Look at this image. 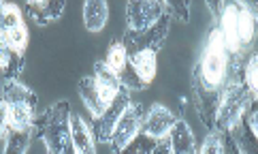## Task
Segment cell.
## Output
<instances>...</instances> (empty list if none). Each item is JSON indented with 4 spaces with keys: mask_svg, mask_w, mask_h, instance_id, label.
Masks as SVG:
<instances>
[{
    "mask_svg": "<svg viewBox=\"0 0 258 154\" xmlns=\"http://www.w3.org/2000/svg\"><path fill=\"white\" fill-rule=\"evenodd\" d=\"M143 116H145V110H143L141 103H131L126 107V112L117 120L115 129L111 133V139H109V143H111V154H117L137 133L141 131Z\"/></svg>",
    "mask_w": 258,
    "mask_h": 154,
    "instance_id": "52a82bcc",
    "label": "cell"
},
{
    "mask_svg": "<svg viewBox=\"0 0 258 154\" xmlns=\"http://www.w3.org/2000/svg\"><path fill=\"white\" fill-rule=\"evenodd\" d=\"M224 152V139H222V133L220 131H209L205 141L197 154H222Z\"/></svg>",
    "mask_w": 258,
    "mask_h": 154,
    "instance_id": "d4e9b609",
    "label": "cell"
},
{
    "mask_svg": "<svg viewBox=\"0 0 258 154\" xmlns=\"http://www.w3.org/2000/svg\"><path fill=\"white\" fill-rule=\"evenodd\" d=\"M190 154H197V152H190Z\"/></svg>",
    "mask_w": 258,
    "mask_h": 154,
    "instance_id": "f546056e",
    "label": "cell"
},
{
    "mask_svg": "<svg viewBox=\"0 0 258 154\" xmlns=\"http://www.w3.org/2000/svg\"><path fill=\"white\" fill-rule=\"evenodd\" d=\"M71 139L75 154H96V141L92 129L77 114H71Z\"/></svg>",
    "mask_w": 258,
    "mask_h": 154,
    "instance_id": "30bf717a",
    "label": "cell"
},
{
    "mask_svg": "<svg viewBox=\"0 0 258 154\" xmlns=\"http://www.w3.org/2000/svg\"><path fill=\"white\" fill-rule=\"evenodd\" d=\"M128 67H131L133 73L139 77V81L143 86H150L152 79L156 77L158 60H156V54L141 52V54H133V56H128Z\"/></svg>",
    "mask_w": 258,
    "mask_h": 154,
    "instance_id": "9a60e30c",
    "label": "cell"
},
{
    "mask_svg": "<svg viewBox=\"0 0 258 154\" xmlns=\"http://www.w3.org/2000/svg\"><path fill=\"white\" fill-rule=\"evenodd\" d=\"M9 131H11V126H9V105L0 101V139H7Z\"/></svg>",
    "mask_w": 258,
    "mask_h": 154,
    "instance_id": "4316f807",
    "label": "cell"
},
{
    "mask_svg": "<svg viewBox=\"0 0 258 154\" xmlns=\"http://www.w3.org/2000/svg\"><path fill=\"white\" fill-rule=\"evenodd\" d=\"M3 34H5V39L9 41V45H11L17 54H22L24 56L26 47H28V30H26V26L20 24V26H15V28H11L9 32H3Z\"/></svg>",
    "mask_w": 258,
    "mask_h": 154,
    "instance_id": "603a6c76",
    "label": "cell"
},
{
    "mask_svg": "<svg viewBox=\"0 0 258 154\" xmlns=\"http://www.w3.org/2000/svg\"><path fill=\"white\" fill-rule=\"evenodd\" d=\"M105 65L111 69L117 77L128 69V54L124 49L122 41L111 43V47H109V52H107V58H105Z\"/></svg>",
    "mask_w": 258,
    "mask_h": 154,
    "instance_id": "ffe728a7",
    "label": "cell"
},
{
    "mask_svg": "<svg viewBox=\"0 0 258 154\" xmlns=\"http://www.w3.org/2000/svg\"><path fill=\"white\" fill-rule=\"evenodd\" d=\"M177 118L173 116V112L169 107H164L160 103H154L150 107V112L143 116V122H141V133L147 135V137H154V139H162L167 137L171 126L175 124Z\"/></svg>",
    "mask_w": 258,
    "mask_h": 154,
    "instance_id": "ba28073f",
    "label": "cell"
},
{
    "mask_svg": "<svg viewBox=\"0 0 258 154\" xmlns=\"http://www.w3.org/2000/svg\"><path fill=\"white\" fill-rule=\"evenodd\" d=\"M156 143H158V139L147 137V135H143V133L139 131L117 154H150V152L156 148Z\"/></svg>",
    "mask_w": 258,
    "mask_h": 154,
    "instance_id": "44dd1931",
    "label": "cell"
},
{
    "mask_svg": "<svg viewBox=\"0 0 258 154\" xmlns=\"http://www.w3.org/2000/svg\"><path fill=\"white\" fill-rule=\"evenodd\" d=\"M109 20V5L105 0H88L84 5V24L90 32H100Z\"/></svg>",
    "mask_w": 258,
    "mask_h": 154,
    "instance_id": "e0dca14e",
    "label": "cell"
},
{
    "mask_svg": "<svg viewBox=\"0 0 258 154\" xmlns=\"http://www.w3.org/2000/svg\"><path fill=\"white\" fill-rule=\"evenodd\" d=\"M92 77H94V81H96V86L100 90V96H103L105 105L111 103L115 98V94L124 88L122 84H119V77L105 65V60H98L94 65V75H92Z\"/></svg>",
    "mask_w": 258,
    "mask_h": 154,
    "instance_id": "8fae6325",
    "label": "cell"
},
{
    "mask_svg": "<svg viewBox=\"0 0 258 154\" xmlns=\"http://www.w3.org/2000/svg\"><path fill=\"white\" fill-rule=\"evenodd\" d=\"M222 139H224V152H222V154H243L241 150H239L237 143H235V139L230 137V133H228V131L222 133Z\"/></svg>",
    "mask_w": 258,
    "mask_h": 154,
    "instance_id": "83f0119b",
    "label": "cell"
},
{
    "mask_svg": "<svg viewBox=\"0 0 258 154\" xmlns=\"http://www.w3.org/2000/svg\"><path fill=\"white\" fill-rule=\"evenodd\" d=\"M164 13L171 20L177 17L179 22H188L190 20V5L188 3H164Z\"/></svg>",
    "mask_w": 258,
    "mask_h": 154,
    "instance_id": "484cf974",
    "label": "cell"
},
{
    "mask_svg": "<svg viewBox=\"0 0 258 154\" xmlns=\"http://www.w3.org/2000/svg\"><path fill=\"white\" fill-rule=\"evenodd\" d=\"M36 110L26 103H15V105H9V126L11 131H28L32 129L34 124V114Z\"/></svg>",
    "mask_w": 258,
    "mask_h": 154,
    "instance_id": "ac0fdd59",
    "label": "cell"
},
{
    "mask_svg": "<svg viewBox=\"0 0 258 154\" xmlns=\"http://www.w3.org/2000/svg\"><path fill=\"white\" fill-rule=\"evenodd\" d=\"M34 139V129L28 131H9L5 154H26L30 141Z\"/></svg>",
    "mask_w": 258,
    "mask_h": 154,
    "instance_id": "d6986e66",
    "label": "cell"
},
{
    "mask_svg": "<svg viewBox=\"0 0 258 154\" xmlns=\"http://www.w3.org/2000/svg\"><path fill=\"white\" fill-rule=\"evenodd\" d=\"M131 92H128L126 88H122L119 92L115 94V98L111 103H107V107L103 110L98 118H94V122H92V135H94V141L98 143H109L111 139V133L115 129L117 120L122 118V114L126 112V107L131 105Z\"/></svg>",
    "mask_w": 258,
    "mask_h": 154,
    "instance_id": "5b68a950",
    "label": "cell"
},
{
    "mask_svg": "<svg viewBox=\"0 0 258 154\" xmlns=\"http://www.w3.org/2000/svg\"><path fill=\"white\" fill-rule=\"evenodd\" d=\"M256 71H258V56H256V49L247 56L245 60V67H243V84L252 90L254 94H258V81H256Z\"/></svg>",
    "mask_w": 258,
    "mask_h": 154,
    "instance_id": "cb8c5ba5",
    "label": "cell"
},
{
    "mask_svg": "<svg viewBox=\"0 0 258 154\" xmlns=\"http://www.w3.org/2000/svg\"><path fill=\"white\" fill-rule=\"evenodd\" d=\"M22 69H24V56L17 54L5 39V34L0 32V79H17Z\"/></svg>",
    "mask_w": 258,
    "mask_h": 154,
    "instance_id": "5bb4252c",
    "label": "cell"
},
{
    "mask_svg": "<svg viewBox=\"0 0 258 154\" xmlns=\"http://www.w3.org/2000/svg\"><path fill=\"white\" fill-rule=\"evenodd\" d=\"M169 146H171V154H190L195 152V135H192L190 124L183 120V118H177L175 124L171 126V131L167 135Z\"/></svg>",
    "mask_w": 258,
    "mask_h": 154,
    "instance_id": "7c38bea8",
    "label": "cell"
},
{
    "mask_svg": "<svg viewBox=\"0 0 258 154\" xmlns=\"http://www.w3.org/2000/svg\"><path fill=\"white\" fill-rule=\"evenodd\" d=\"M256 96L250 88L243 84V77L233 81L226 92L222 96V101L218 105V112H216V120H214V131H233L235 126L243 120L245 112L250 110V105L256 101Z\"/></svg>",
    "mask_w": 258,
    "mask_h": 154,
    "instance_id": "3957f363",
    "label": "cell"
},
{
    "mask_svg": "<svg viewBox=\"0 0 258 154\" xmlns=\"http://www.w3.org/2000/svg\"><path fill=\"white\" fill-rule=\"evenodd\" d=\"M164 15V3L158 0H133L126 5V30L145 32Z\"/></svg>",
    "mask_w": 258,
    "mask_h": 154,
    "instance_id": "8992f818",
    "label": "cell"
},
{
    "mask_svg": "<svg viewBox=\"0 0 258 154\" xmlns=\"http://www.w3.org/2000/svg\"><path fill=\"white\" fill-rule=\"evenodd\" d=\"M247 56L230 52L216 26L209 30L201 56L192 67V94L199 118L207 126V131H214L216 112L226 88L243 77Z\"/></svg>",
    "mask_w": 258,
    "mask_h": 154,
    "instance_id": "6da1fadb",
    "label": "cell"
},
{
    "mask_svg": "<svg viewBox=\"0 0 258 154\" xmlns=\"http://www.w3.org/2000/svg\"><path fill=\"white\" fill-rule=\"evenodd\" d=\"M71 105L58 101L34 118V137H41L47 154H75L71 139Z\"/></svg>",
    "mask_w": 258,
    "mask_h": 154,
    "instance_id": "7a4b0ae2",
    "label": "cell"
},
{
    "mask_svg": "<svg viewBox=\"0 0 258 154\" xmlns=\"http://www.w3.org/2000/svg\"><path fill=\"white\" fill-rule=\"evenodd\" d=\"M24 24L22 20V11L15 5H7L3 3V9H0V32H9L15 26Z\"/></svg>",
    "mask_w": 258,
    "mask_h": 154,
    "instance_id": "7402d4cb",
    "label": "cell"
},
{
    "mask_svg": "<svg viewBox=\"0 0 258 154\" xmlns=\"http://www.w3.org/2000/svg\"><path fill=\"white\" fill-rule=\"evenodd\" d=\"M171 28V17L164 13L158 22H156L152 28H147L145 32H124V39L122 45L128 56L133 54H141V52H152V54H158L162 49L164 41H167V34Z\"/></svg>",
    "mask_w": 258,
    "mask_h": 154,
    "instance_id": "277c9868",
    "label": "cell"
},
{
    "mask_svg": "<svg viewBox=\"0 0 258 154\" xmlns=\"http://www.w3.org/2000/svg\"><path fill=\"white\" fill-rule=\"evenodd\" d=\"M77 90H79L81 101H84V105L88 107V112H90L92 116L98 118L100 114H103V110H105L107 105H105V101H103V96H100V90H98V86H96L94 77H92V75L81 77Z\"/></svg>",
    "mask_w": 258,
    "mask_h": 154,
    "instance_id": "2e32d148",
    "label": "cell"
},
{
    "mask_svg": "<svg viewBox=\"0 0 258 154\" xmlns=\"http://www.w3.org/2000/svg\"><path fill=\"white\" fill-rule=\"evenodd\" d=\"M150 154H171V146H169V139L162 137L158 139V143H156V148L150 152Z\"/></svg>",
    "mask_w": 258,
    "mask_h": 154,
    "instance_id": "f1b7e54d",
    "label": "cell"
},
{
    "mask_svg": "<svg viewBox=\"0 0 258 154\" xmlns=\"http://www.w3.org/2000/svg\"><path fill=\"white\" fill-rule=\"evenodd\" d=\"M0 101H5L7 105H15V103H26L36 110L39 98L28 86H24L17 79H0Z\"/></svg>",
    "mask_w": 258,
    "mask_h": 154,
    "instance_id": "9c48e42d",
    "label": "cell"
},
{
    "mask_svg": "<svg viewBox=\"0 0 258 154\" xmlns=\"http://www.w3.org/2000/svg\"><path fill=\"white\" fill-rule=\"evenodd\" d=\"M64 3H49V0H41V3H28L26 5V15L36 24V26H47L56 22L64 13Z\"/></svg>",
    "mask_w": 258,
    "mask_h": 154,
    "instance_id": "4fadbf2b",
    "label": "cell"
}]
</instances>
